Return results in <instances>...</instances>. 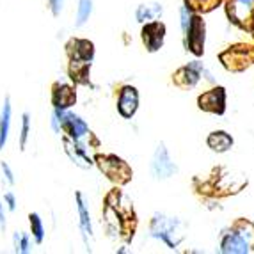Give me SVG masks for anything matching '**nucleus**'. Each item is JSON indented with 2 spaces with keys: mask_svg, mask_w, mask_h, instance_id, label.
I'll list each match as a JSON object with an SVG mask.
<instances>
[{
  "mask_svg": "<svg viewBox=\"0 0 254 254\" xmlns=\"http://www.w3.org/2000/svg\"><path fill=\"white\" fill-rule=\"evenodd\" d=\"M103 226L110 238L130 244L135 237L139 219H137L133 201L121 190V187L110 189L103 199Z\"/></svg>",
  "mask_w": 254,
  "mask_h": 254,
  "instance_id": "f257e3e1",
  "label": "nucleus"
},
{
  "mask_svg": "<svg viewBox=\"0 0 254 254\" xmlns=\"http://www.w3.org/2000/svg\"><path fill=\"white\" fill-rule=\"evenodd\" d=\"M249 185L247 174L229 165H215L206 176H194L192 189L203 199L220 201L240 194Z\"/></svg>",
  "mask_w": 254,
  "mask_h": 254,
  "instance_id": "f03ea898",
  "label": "nucleus"
},
{
  "mask_svg": "<svg viewBox=\"0 0 254 254\" xmlns=\"http://www.w3.org/2000/svg\"><path fill=\"white\" fill-rule=\"evenodd\" d=\"M222 254H254V222L246 217L235 219L222 231L219 242Z\"/></svg>",
  "mask_w": 254,
  "mask_h": 254,
  "instance_id": "7ed1b4c3",
  "label": "nucleus"
},
{
  "mask_svg": "<svg viewBox=\"0 0 254 254\" xmlns=\"http://www.w3.org/2000/svg\"><path fill=\"white\" fill-rule=\"evenodd\" d=\"M189 233V226L183 219L167 213L157 212L153 213L149 220V237L162 242L167 249H176L180 247Z\"/></svg>",
  "mask_w": 254,
  "mask_h": 254,
  "instance_id": "20e7f679",
  "label": "nucleus"
},
{
  "mask_svg": "<svg viewBox=\"0 0 254 254\" xmlns=\"http://www.w3.org/2000/svg\"><path fill=\"white\" fill-rule=\"evenodd\" d=\"M180 25H182L183 47L194 57H203L204 43H206V21L203 14H197L183 5L180 9Z\"/></svg>",
  "mask_w": 254,
  "mask_h": 254,
  "instance_id": "39448f33",
  "label": "nucleus"
},
{
  "mask_svg": "<svg viewBox=\"0 0 254 254\" xmlns=\"http://www.w3.org/2000/svg\"><path fill=\"white\" fill-rule=\"evenodd\" d=\"M52 114L55 116L57 123H59V133L73 140H84L91 146V149L100 148V140L91 131L89 125L85 123L78 114L71 112L69 109H54Z\"/></svg>",
  "mask_w": 254,
  "mask_h": 254,
  "instance_id": "423d86ee",
  "label": "nucleus"
},
{
  "mask_svg": "<svg viewBox=\"0 0 254 254\" xmlns=\"http://www.w3.org/2000/svg\"><path fill=\"white\" fill-rule=\"evenodd\" d=\"M94 165L116 187H125L133 178V169L127 160L114 153H94Z\"/></svg>",
  "mask_w": 254,
  "mask_h": 254,
  "instance_id": "0eeeda50",
  "label": "nucleus"
},
{
  "mask_svg": "<svg viewBox=\"0 0 254 254\" xmlns=\"http://www.w3.org/2000/svg\"><path fill=\"white\" fill-rule=\"evenodd\" d=\"M173 84L174 87L182 91H190L199 87L201 84L215 85V78H213L212 71L195 57V61L185 64L173 73Z\"/></svg>",
  "mask_w": 254,
  "mask_h": 254,
  "instance_id": "6e6552de",
  "label": "nucleus"
},
{
  "mask_svg": "<svg viewBox=\"0 0 254 254\" xmlns=\"http://www.w3.org/2000/svg\"><path fill=\"white\" fill-rule=\"evenodd\" d=\"M220 64L229 73H244L254 66V43H233L219 54Z\"/></svg>",
  "mask_w": 254,
  "mask_h": 254,
  "instance_id": "1a4fd4ad",
  "label": "nucleus"
},
{
  "mask_svg": "<svg viewBox=\"0 0 254 254\" xmlns=\"http://www.w3.org/2000/svg\"><path fill=\"white\" fill-rule=\"evenodd\" d=\"M224 11L229 23L249 32L254 21V0H224Z\"/></svg>",
  "mask_w": 254,
  "mask_h": 254,
  "instance_id": "9d476101",
  "label": "nucleus"
},
{
  "mask_svg": "<svg viewBox=\"0 0 254 254\" xmlns=\"http://www.w3.org/2000/svg\"><path fill=\"white\" fill-rule=\"evenodd\" d=\"M176 173H178V165H176V162L171 158L169 149L165 148L164 142H160V144L155 148L153 157H151L153 178L158 180V182H164V180L173 178Z\"/></svg>",
  "mask_w": 254,
  "mask_h": 254,
  "instance_id": "9b49d317",
  "label": "nucleus"
},
{
  "mask_svg": "<svg viewBox=\"0 0 254 254\" xmlns=\"http://www.w3.org/2000/svg\"><path fill=\"white\" fill-rule=\"evenodd\" d=\"M226 102H228V94H226V89L222 85H212L210 89L203 91L197 96V107H199V110L213 116L224 114Z\"/></svg>",
  "mask_w": 254,
  "mask_h": 254,
  "instance_id": "f8f14e48",
  "label": "nucleus"
},
{
  "mask_svg": "<svg viewBox=\"0 0 254 254\" xmlns=\"http://www.w3.org/2000/svg\"><path fill=\"white\" fill-rule=\"evenodd\" d=\"M63 146L64 153L68 155V158L75 165H78L80 169H91L94 165V158L91 157V146L84 140H73L69 137L63 135Z\"/></svg>",
  "mask_w": 254,
  "mask_h": 254,
  "instance_id": "ddd939ff",
  "label": "nucleus"
},
{
  "mask_svg": "<svg viewBox=\"0 0 254 254\" xmlns=\"http://www.w3.org/2000/svg\"><path fill=\"white\" fill-rule=\"evenodd\" d=\"M165 34H167V27H165L164 21L160 20H153L148 23H142V29H140V39H142V45H144L146 52L149 54H155L164 47Z\"/></svg>",
  "mask_w": 254,
  "mask_h": 254,
  "instance_id": "4468645a",
  "label": "nucleus"
},
{
  "mask_svg": "<svg viewBox=\"0 0 254 254\" xmlns=\"http://www.w3.org/2000/svg\"><path fill=\"white\" fill-rule=\"evenodd\" d=\"M116 107H118V112L121 118L125 119L133 118L137 114V110H139V91H137V87H133L130 84L121 85L118 91Z\"/></svg>",
  "mask_w": 254,
  "mask_h": 254,
  "instance_id": "2eb2a0df",
  "label": "nucleus"
},
{
  "mask_svg": "<svg viewBox=\"0 0 254 254\" xmlns=\"http://www.w3.org/2000/svg\"><path fill=\"white\" fill-rule=\"evenodd\" d=\"M68 63H91L94 61V43L84 38H71L66 43Z\"/></svg>",
  "mask_w": 254,
  "mask_h": 254,
  "instance_id": "dca6fc26",
  "label": "nucleus"
},
{
  "mask_svg": "<svg viewBox=\"0 0 254 254\" xmlns=\"http://www.w3.org/2000/svg\"><path fill=\"white\" fill-rule=\"evenodd\" d=\"M75 206H76V215H78V226H80L82 238L84 244L87 247V251H91V244L94 238V229H93V219H91V212L85 203V197L82 192H75Z\"/></svg>",
  "mask_w": 254,
  "mask_h": 254,
  "instance_id": "f3484780",
  "label": "nucleus"
},
{
  "mask_svg": "<svg viewBox=\"0 0 254 254\" xmlns=\"http://www.w3.org/2000/svg\"><path fill=\"white\" fill-rule=\"evenodd\" d=\"M76 103L75 85L68 82H54L52 85V105L54 109H71Z\"/></svg>",
  "mask_w": 254,
  "mask_h": 254,
  "instance_id": "a211bd4d",
  "label": "nucleus"
},
{
  "mask_svg": "<svg viewBox=\"0 0 254 254\" xmlns=\"http://www.w3.org/2000/svg\"><path fill=\"white\" fill-rule=\"evenodd\" d=\"M11 119H13V105H11V98L5 96L2 109H0V151L7 144L9 131H11Z\"/></svg>",
  "mask_w": 254,
  "mask_h": 254,
  "instance_id": "6ab92c4d",
  "label": "nucleus"
},
{
  "mask_svg": "<svg viewBox=\"0 0 254 254\" xmlns=\"http://www.w3.org/2000/svg\"><path fill=\"white\" fill-rule=\"evenodd\" d=\"M206 144H208V148L212 149V151L226 153V151H229V149L233 148L235 140H233V137L229 135L228 131L215 130L206 137Z\"/></svg>",
  "mask_w": 254,
  "mask_h": 254,
  "instance_id": "aec40b11",
  "label": "nucleus"
},
{
  "mask_svg": "<svg viewBox=\"0 0 254 254\" xmlns=\"http://www.w3.org/2000/svg\"><path fill=\"white\" fill-rule=\"evenodd\" d=\"M91 63H68V75L75 85H91Z\"/></svg>",
  "mask_w": 254,
  "mask_h": 254,
  "instance_id": "412c9836",
  "label": "nucleus"
},
{
  "mask_svg": "<svg viewBox=\"0 0 254 254\" xmlns=\"http://www.w3.org/2000/svg\"><path fill=\"white\" fill-rule=\"evenodd\" d=\"M164 9H162V4L158 2H153V4H140L135 11V18L139 23H148V21L153 20H160Z\"/></svg>",
  "mask_w": 254,
  "mask_h": 254,
  "instance_id": "4be33fe9",
  "label": "nucleus"
},
{
  "mask_svg": "<svg viewBox=\"0 0 254 254\" xmlns=\"http://www.w3.org/2000/svg\"><path fill=\"white\" fill-rule=\"evenodd\" d=\"M224 0H183L187 9H190L197 14H208L215 11L219 5H222Z\"/></svg>",
  "mask_w": 254,
  "mask_h": 254,
  "instance_id": "5701e85b",
  "label": "nucleus"
},
{
  "mask_svg": "<svg viewBox=\"0 0 254 254\" xmlns=\"http://www.w3.org/2000/svg\"><path fill=\"white\" fill-rule=\"evenodd\" d=\"M29 233H30V237H32V240H34V244H43L45 242V224H43V219H41V215L39 213H36V212H32V213H29Z\"/></svg>",
  "mask_w": 254,
  "mask_h": 254,
  "instance_id": "b1692460",
  "label": "nucleus"
},
{
  "mask_svg": "<svg viewBox=\"0 0 254 254\" xmlns=\"http://www.w3.org/2000/svg\"><path fill=\"white\" fill-rule=\"evenodd\" d=\"M91 14H93V0H78L76 5V14H75V27L80 29L89 21Z\"/></svg>",
  "mask_w": 254,
  "mask_h": 254,
  "instance_id": "393cba45",
  "label": "nucleus"
},
{
  "mask_svg": "<svg viewBox=\"0 0 254 254\" xmlns=\"http://www.w3.org/2000/svg\"><path fill=\"white\" fill-rule=\"evenodd\" d=\"M13 247H14V253L18 254L32 253V237H30V233H25V231L13 233Z\"/></svg>",
  "mask_w": 254,
  "mask_h": 254,
  "instance_id": "a878e982",
  "label": "nucleus"
},
{
  "mask_svg": "<svg viewBox=\"0 0 254 254\" xmlns=\"http://www.w3.org/2000/svg\"><path fill=\"white\" fill-rule=\"evenodd\" d=\"M30 139V116L27 112L21 114V125H20V133H18V146L21 151H25L27 142Z\"/></svg>",
  "mask_w": 254,
  "mask_h": 254,
  "instance_id": "bb28decb",
  "label": "nucleus"
},
{
  "mask_svg": "<svg viewBox=\"0 0 254 254\" xmlns=\"http://www.w3.org/2000/svg\"><path fill=\"white\" fill-rule=\"evenodd\" d=\"M0 169H2V180H4L7 185H14L16 183V178H14V171L11 169V165L7 162H0Z\"/></svg>",
  "mask_w": 254,
  "mask_h": 254,
  "instance_id": "cd10ccee",
  "label": "nucleus"
},
{
  "mask_svg": "<svg viewBox=\"0 0 254 254\" xmlns=\"http://www.w3.org/2000/svg\"><path fill=\"white\" fill-rule=\"evenodd\" d=\"M4 206L7 208L9 212H14L16 210V204H18V201H16V195H14V192L13 190H7L4 194Z\"/></svg>",
  "mask_w": 254,
  "mask_h": 254,
  "instance_id": "c85d7f7f",
  "label": "nucleus"
},
{
  "mask_svg": "<svg viewBox=\"0 0 254 254\" xmlns=\"http://www.w3.org/2000/svg\"><path fill=\"white\" fill-rule=\"evenodd\" d=\"M64 2H66V0H47V7L50 9V13L54 14V16H59L64 9Z\"/></svg>",
  "mask_w": 254,
  "mask_h": 254,
  "instance_id": "c756f323",
  "label": "nucleus"
},
{
  "mask_svg": "<svg viewBox=\"0 0 254 254\" xmlns=\"http://www.w3.org/2000/svg\"><path fill=\"white\" fill-rule=\"evenodd\" d=\"M5 228H7V219H5V206H4V203H2V199H0V229H2V231H5Z\"/></svg>",
  "mask_w": 254,
  "mask_h": 254,
  "instance_id": "7c9ffc66",
  "label": "nucleus"
},
{
  "mask_svg": "<svg viewBox=\"0 0 254 254\" xmlns=\"http://www.w3.org/2000/svg\"><path fill=\"white\" fill-rule=\"evenodd\" d=\"M249 34L253 36V39H254V21H253V25H251V30H249Z\"/></svg>",
  "mask_w": 254,
  "mask_h": 254,
  "instance_id": "2f4dec72",
  "label": "nucleus"
}]
</instances>
